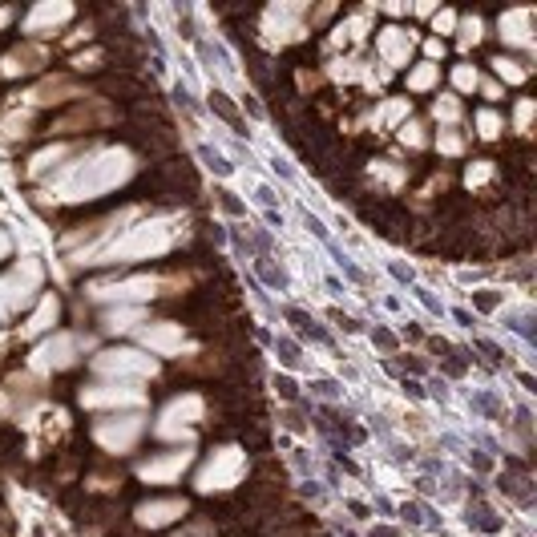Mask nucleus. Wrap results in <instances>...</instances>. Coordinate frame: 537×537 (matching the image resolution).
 Masks as SVG:
<instances>
[{"instance_id": "nucleus-1", "label": "nucleus", "mask_w": 537, "mask_h": 537, "mask_svg": "<svg viewBox=\"0 0 537 537\" xmlns=\"http://www.w3.org/2000/svg\"><path fill=\"white\" fill-rule=\"evenodd\" d=\"M138 170L134 154L130 150H97L93 158H81V162H69L61 174H57V198L65 202H93L101 194H110L114 186L130 182Z\"/></svg>"}, {"instance_id": "nucleus-2", "label": "nucleus", "mask_w": 537, "mask_h": 537, "mask_svg": "<svg viewBox=\"0 0 537 537\" xmlns=\"http://www.w3.org/2000/svg\"><path fill=\"white\" fill-rule=\"evenodd\" d=\"M174 247V219H146L138 227H126L122 239H114L93 263H138V259H158Z\"/></svg>"}, {"instance_id": "nucleus-3", "label": "nucleus", "mask_w": 537, "mask_h": 537, "mask_svg": "<svg viewBox=\"0 0 537 537\" xmlns=\"http://www.w3.org/2000/svg\"><path fill=\"white\" fill-rule=\"evenodd\" d=\"M247 477V453L235 449V445H223V449H214L198 473V493H227L235 489L239 481Z\"/></svg>"}, {"instance_id": "nucleus-4", "label": "nucleus", "mask_w": 537, "mask_h": 537, "mask_svg": "<svg viewBox=\"0 0 537 537\" xmlns=\"http://www.w3.org/2000/svg\"><path fill=\"white\" fill-rule=\"evenodd\" d=\"M37 287H41V267L37 263H25V267H17L9 275H0V324L13 319L21 307H29Z\"/></svg>"}, {"instance_id": "nucleus-5", "label": "nucleus", "mask_w": 537, "mask_h": 537, "mask_svg": "<svg viewBox=\"0 0 537 537\" xmlns=\"http://www.w3.org/2000/svg\"><path fill=\"white\" fill-rule=\"evenodd\" d=\"M202 396H194V392H186V396H174L166 408H162V416H158V424H154V437H162V441H182V433H190V428L202 420Z\"/></svg>"}, {"instance_id": "nucleus-6", "label": "nucleus", "mask_w": 537, "mask_h": 537, "mask_svg": "<svg viewBox=\"0 0 537 537\" xmlns=\"http://www.w3.org/2000/svg\"><path fill=\"white\" fill-rule=\"evenodd\" d=\"M146 433L142 416H101L93 424V441L105 449V453H130Z\"/></svg>"}, {"instance_id": "nucleus-7", "label": "nucleus", "mask_w": 537, "mask_h": 537, "mask_svg": "<svg viewBox=\"0 0 537 537\" xmlns=\"http://www.w3.org/2000/svg\"><path fill=\"white\" fill-rule=\"evenodd\" d=\"M93 372L97 376H110V380H150L158 368L150 356L134 352V348H114V352H97L93 356Z\"/></svg>"}, {"instance_id": "nucleus-8", "label": "nucleus", "mask_w": 537, "mask_h": 537, "mask_svg": "<svg viewBox=\"0 0 537 537\" xmlns=\"http://www.w3.org/2000/svg\"><path fill=\"white\" fill-rule=\"evenodd\" d=\"M81 348H85L81 336L61 332V336L45 340V344L33 352V368H37V372H65V368H73V364L81 360Z\"/></svg>"}, {"instance_id": "nucleus-9", "label": "nucleus", "mask_w": 537, "mask_h": 537, "mask_svg": "<svg viewBox=\"0 0 537 537\" xmlns=\"http://www.w3.org/2000/svg\"><path fill=\"white\" fill-rule=\"evenodd\" d=\"M194 461V449H170V453H158L150 461L138 465V477L150 481V485H174Z\"/></svg>"}, {"instance_id": "nucleus-10", "label": "nucleus", "mask_w": 537, "mask_h": 537, "mask_svg": "<svg viewBox=\"0 0 537 537\" xmlns=\"http://www.w3.org/2000/svg\"><path fill=\"white\" fill-rule=\"evenodd\" d=\"M81 404L85 408H138V404H146V396L142 392H134V388H126V384H89V388H81Z\"/></svg>"}, {"instance_id": "nucleus-11", "label": "nucleus", "mask_w": 537, "mask_h": 537, "mask_svg": "<svg viewBox=\"0 0 537 537\" xmlns=\"http://www.w3.org/2000/svg\"><path fill=\"white\" fill-rule=\"evenodd\" d=\"M154 356H182V348H186V328L182 324H174V319H162V324H150V328H142V336H138Z\"/></svg>"}, {"instance_id": "nucleus-12", "label": "nucleus", "mask_w": 537, "mask_h": 537, "mask_svg": "<svg viewBox=\"0 0 537 537\" xmlns=\"http://www.w3.org/2000/svg\"><path fill=\"white\" fill-rule=\"evenodd\" d=\"M186 513H190V505H186L182 497H154V501H142V505L134 509L138 525H146V529H162V525H170V521H182Z\"/></svg>"}, {"instance_id": "nucleus-13", "label": "nucleus", "mask_w": 537, "mask_h": 537, "mask_svg": "<svg viewBox=\"0 0 537 537\" xmlns=\"http://www.w3.org/2000/svg\"><path fill=\"white\" fill-rule=\"evenodd\" d=\"M69 17H73V5H37L25 17V33L29 37H57Z\"/></svg>"}, {"instance_id": "nucleus-14", "label": "nucleus", "mask_w": 537, "mask_h": 537, "mask_svg": "<svg viewBox=\"0 0 537 537\" xmlns=\"http://www.w3.org/2000/svg\"><path fill=\"white\" fill-rule=\"evenodd\" d=\"M376 53H380L384 65L400 69V65H408V57H412V37H408L404 29H384V33L376 37Z\"/></svg>"}, {"instance_id": "nucleus-15", "label": "nucleus", "mask_w": 537, "mask_h": 537, "mask_svg": "<svg viewBox=\"0 0 537 537\" xmlns=\"http://www.w3.org/2000/svg\"><path fill=\"white\" fill-rule=\"evenodd\" d=\"M57 315H61V299H57V295H41V303H37V311L29 315V324L21 328V336H25V340L45 336V332L57 324Z\"/></svg>"}, {"instance_id": "nucleus-16", "label": "nucleus", "mask_w": 537, "mask_h": 537, "mask_svg": "<svg viewBox=\"0 0 537 537\" xmlns=\"http://www.w3.org/2000/svg\"><path fill=\"white\" fill-rule=\"evenodd\" d=\"M73 97H81V89H77L73 81H65V77H53V81L37 85L25 101H29V105H61V101H73Z\"/></svg>"}, {"instance_id": "nucleus-17", "label": "nucleus", "mask_w": 537, "mask_h": 537, "mask_svg": "<svg viewBox=\"0 0 537 537\" xmlns=\"http://www.w3.org/2000/svg\"><path fill=\"white\" fill-rule=\"evenodd\" d=\"M529 25H533V13H529V9H521V13H505V17L497 21L505 45H529Z\"/></svg>"}, {"instance_id": "nucleus-18", "label": "nucleus", "mask_w": 537, "mask_h": 537, "mask_svg": "<svg viewBox=\"0 0 537 537\" xmlns=\"http://www.w3.org/2000/svg\"><path fill=\"white\" fill-rule=\"evenodd\" d=\"M45 65V49H13L9 57H5V69H0V73H5V77H21V73H37Z\"/></svg>"}, {"instance_id": "nucleus-19", "label": "nucleus", "mask_w": 537, "mask_h": 537, "mask_svg": "<svg viewBox=\"0 0 537 537\" xmlns=\"http://www.w3.org/2000/svg\"><path fill=\"white\" fill-rule=\"evenodd\" d=\"M142 319H146L142 307H110V311H101V328L105 332H130Z\"/></svg>"}, {"instance_id": "nucleus-20", "label": "nucleus", "mask_w": 537, "mask_h": 537, "mask_svg": "<svg viewBox=\"0 0 537 537\" xmlns=\"http://www.w3.org/2000/svg\"><path fill=\"white\" fill-rule=\"evenodd\" d=\"M437 77H441V65H437V61H420V65L408 73V89H412V93H424V89L437 85Z\"/></svg>"}, {"instance_id": "nucleus-21", "label": "nucleus", "mask_w": 537, "mask_h": 537, "mask_svg": "<svg viewBox=\"0 0 537 537\" xmlns=\"http://www.w3.org/2000/svg\"><path fill=\"white\" fill-rule=\"evenodd\" d=\"M29 130H33V114H9L0 122V138L5 142H21V138H29Z\"/></svg>"}, {"instance_id": "nucleus-22", "label": "nucleus", "mask_w": 537, "mask_h": 537, "mask_svg": "<svg viewBox=\"0 0 537 537\" xmlns=\"http://www.w3.org/2000/svg\"><path fill=\"white\" fill-rule=\"evenodd\" d=\"M493 69H497V77L509 81V85H521V81L529 77V69H525L521 61H513V57H493Z\"/></svg>"}, {"instance_id": "nucleus-23", "label": "nucleus", "mask_w": 537, "mask_h": 537, "mask_svg": "<svg viewBox=\"0 0 537 537\" xmlns=\"http://www.w3.org/2000/svg\"><path fill=\"white\" fill-rule=\"evenodd\" d=\"M497 178V166L489 162V158H477L469 170H465V182H469V190H477V186H485V182H493Z\"/></svg>"}, {"instance_id": "nucleus-24", "label": "nucleus", "mask_w": 537, "mask_h": 537, "mask_svg": "<svg viewBox=\"0 0 537 537\" xmlns=\"http://www.w3.org/2000/svg\"><path fill=\"white\" fill-rule=\"evenodd\" d=\"M408 110H412V105H408L404 97H396V101H388V105H384V110H380L376 118H380V126H388V130H392V126H396V122H400ZM376 118H372V122H376Z\"/></svg>"}, {"instance_id": "nucleus-25", "label": "nucleus", "mask_w": 537, "mask_h": 537, "mask_svg": "<svg viewBox=\"0 0 537 537\" xmlns=\"http://www.w3.org/2000/svg\"><path fill=\"white\" fill-rule=\"evenodd\" d=\"M453 85H457L461 93H469V89L481 85V73H477L473 65H457V69H453Z\"/></svg>"}, {"instance_id": "nucleus-26", "label": "nucleus", "mask_w": 537, "mask_h": 537, "mask_svg": "<svg viewBox=\"0 0 537 537\" xmlns=\"http://www.w3.org/2000/svg\"><path fill=\"white\" fill-rule=\"evenodd\" d=\"M501 130H505V122H501L493 110H481V114H477V134H481V138H497Z\"/></svg>"}, {"instance_id": "nucleus-27", "label": "nucleus", "mask_w": 537, "mask_h": 537, "mask_svg": "<svg viewBox=\"0 0 537 537\" xmlns=\"http://www.w3.org/2000/svg\"><path fill=\"white\" fill-rule=\"evenodd\" d=\"M501 299H505V291H497V287H481V291H473V307H481V311L501 307Z\"/></svg>"}, {"instance_id": "nucleus-28", "label": "nucleus", "mask_w": 537, "mask_h": 537, "mask_svg": "<svg viewBox=\"0 0 537 537\" xmlns=\"http://www.w3.org/2000/svg\"><path fill=\"white\" fill-rule=\"evenodd\" d=\"M485 33H481V17H465L461 21V49H469V45H477Z\"/></svg>"}, {"instance_id": "nucleus-29", "label": "nucleus", "mask_w": 537, "mask_h": 537, "mask_svg": "<svg viewBox=\"0 0 537 537\" xmlns=\"http://www.w3.org/2000/svg\"><path fill=\"white\" fill-rule=\"evenodd\" d=\"M275 352H279V360H283L287 368H299V364H303V360H299L303 352H299V344H291V340H275Z\"/></svg>"}, {"instance_id": "nucleus-30", "label": "nucleus", "mask_w": 537, "mask_h": 537, "mask_svg": "<svg viewBox=\"0 0 537 537\" xmlns=\"http://www.w3.org/2000/svg\"><path fill=\"white\" fill-rule=\"evenodd\" d=\"M433 114H437L441 122H457V118H461V105H457V97H445V101L433 105Z\"/></svg>"}, {"instance_id": "nucleus-31", "label": "nucleus", "mask_w": 537, "mask_h": 537, "mask_svg": "<svg viewBox=\"0 0 537 537\" xmlns=\"http://www.w3.org/2000/svg\"><path fill=\"white\" fill-rule=\"evenodd\" d=\"M210 105H219V114H223L227 122H239V114H235V105H231V97H227L223 89H214V93H210Z\"/></svg>"}, {"instance_id": "nucleus-32", "label": "nucleus", "mask_w": 537, "mask_h": 537, "mask_svg": "<svg viewBox=\"0 0 537 537\" xmlns=\"http://www.w3.org/2000/svg\"><path fill=\"white\" fill-rule=\"evenodd\" d=\"M437 146H441V154H461V150H465V142H461V138H457L453 130H441Z\"/></svg>"}, {"instance_id": "nucleus-33", "label": "nucleus", "mask_w": 537, "mask_h": 537, "mask_svg": "<svg viewBox=\"0 0 537 537\" xmlns=\"http://www.w3.org/2000/svg\"><path fill=\"white\" fill-rule=\"evenodd\" d=\"M97 65H101V53H97V49H89V53H77V57H73V69H81V73H85V69H97Z\"/></svg>"}, {"instance_id": "nucleus-34", "label": "nucleus", "mask_w": 537, "mask_h": 537, "mask_svg": "<svg viewBox=\"0 0 537 537\" xmlns=\"http://www.w3.org/2000/svg\"><path fill=\"white\" fill-rule=\"evenodd\" d=\"M178 537H214V525L210 521H190L186 533H178Z\"/></svg>"}, {"instance_id": "nucleus-35", "label": "nucleus", "mask_w": 537, "mask_h": 537, "mask_svg": "<svg viewBox=\"0 0 537 537\" xmlns=\"http://www.w3.org/2000/svg\"><path fill=\"white\" fill-rule=\"evenodd\" d=\"M424 142H428V138L420 134V122H412V126H404V146H416V150H420Z\"/></svg>"}, {"instance_id": "nucleus-36", "label": "nucleus", "mask_w": 537, "mask_h": 537, "mask_svg": "<svg viewBox=\"0 0 537 537\" xmlns=\"http://www.w3.org/2000/svg\"><path fill=\"white\" fill-rule=\"evenodd\" d=\"M275 388L283 392V400H295V396H299V388H295V380H291V376H275Z\"/></svg>"}, {"instance_id": "nucleus-37", "label": "nucleus", "mask_w": 537, "mask_h": 537, "mask_svg": "<svg viewBox=\"0 0 537 537\" xmlns=\"http://www.w3.org/2000/svg\"><path fill=\"white\" fill-rule=\"evenodd\" d=\"M529 114H533V101L525 97V101L517 105V130H521V134H525V126H529Z\"/></svg>"}, {"instance_id": "nucleus-38", "label": "nucleus", "mask_w": 537, "mask_h": 537, "mask_svg": "<svg viewBox=\"0 0 537 537\" xmlns=\"http://www.w3.org/2000/svg\"><path fill=\"white\" fill-rule=\"evenodd\" d=\"M437 33H453L457 29V13H437V25H433Z\"/></svg>"}, {"instance_id": "nucleus-39", "label": "nucleus", "mask_w": 537, "mask_h": 537, "mask_svg": "<svg viewBox=\"0 0 537 537\" xmlns=\"http://www.w3.org/2000/svg\"><path fill=\"white\" fill-rule=\"evenodd\" d=\"M481 93H485L489 101H497V97H501V85H497V81H485V89H481Z\"/></svg>"}, {"instance_id": "nucleus-40", "label": "nucleus", "mask_w": 537, "mask_h": 537, "mask_svg": "<svg viewBox=\"0 0 537 537\" xmlns=\"http://www.w3.org/2000/svg\"><path fill=\"white\" fill-rule=\"evenodd\" d=\"M9 247H13V243H9V235L0 231V259H9Z\"/></svg>"}, {"instance_id": "nucleus-41", "label": "nucleus", "mask_w": 537, "mask_h": 537, "mask_svg": "<svg viewBox=\"0 0 537 537\" xmlns=\"http://www.w3.org/2000/svg\"><path fill=\"white\" fill-rule=\"evenodd\" d=\"M9 21H13V13H9V9H5V13H0V29H5V25H9Z\"/></svg>"}]
</instances>
